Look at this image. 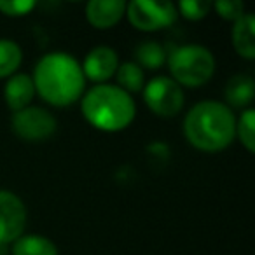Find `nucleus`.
Here are the masks:
<instances>
[{
  "mask_svg": "<svg viewBox=\"0 0 255 255\" xmlns=\"http://www.w3.org/2000/svg\"><path fill=\"white\" fill-rule=\"evenodd\" d=\"M255 95V82L250 75L238 74L234 77H231L226 84L224 89V96H226V102L231 107H236V109H245L252 103Z\"/></svg>",
  "mask_w": 255,
  "mask_h": 255,
  "instance_id": "obj_13",
  "label": "nucleus"
},
{
  "mask_svg": "<svg viewBox=\"0 0 255 255\" xmlns=\"http://www.w3.org/2000/svg\"><path fill=\"white\" fill-rule=\"evenodd\" d=\"M21 61V47L11 39H0V79H9L14 75Z\"/></svg>",
  "mask_w": 255,
  "mask_h": 255,
  "instance_id": "obj_16",
  "label": "nucleus"
},
{
  "mask_svg": "<svg viewBox=\"0 0 255 255\" xmlns=\"http://www.w3.org/2000/svg\"><path fill=\"white\" fill-rule=\"evenodd\" d=\"M32 81L37 95L53 107L72 105L86 91L81 63L61 51L47 53L37 61Z\"/></svg>",
  "mask_w": 255,
  "mask_h": 255,
  "instance_id": "obj_1",
  "label": "nucleus"
},
{
  "mask_svg": "<svg viewBox=\"0 0 255 255\" xmlns=\"http://www.w3.org/2000/svg\"><path fill=\"white\" fill-rule=\"evenodd\" d=\"M143 100L152 114L159 117H175L184 109V89L171 77L159 75L143 86Z\"/></svg>",
  "mask_w": 255,
  "mask_h": 255,
  "instance_id": "obj_6",
  "label": "nucleus"
},
{
  "mask_svg": "<svg viewBox=\"0 0 255 255\" xmlns=\"http://www.w3.org/2000/svg\"><path fill=\"white\" fill-rule=\"evenodd\" d=\"M126 12L123 0H91L86 5V19L96 30H109L121 21Z\"/></svg>",
  "mask_w": 255,
  "mask_h": 255,
  "instance_id": "obj_10",
  "label": "nucleus"
},
{
  "mask_svg": "<svg viewBox=\"0 0 255 255\" xmlns=\"http://www.w3.org/2000/svg\"><path fill=\"white\" fill-rule=\"evenodd\" d=\"M81 110L93 128L105 133L123 131L136 116V105L131 95L114 84H95L84 91Z\"/></svg>",
  "mask_w": 255,
  "mask_h": 255,
  "instance_id": "obj_3",
  "label": "nucleus"
},
{
  "mask_svg": "<svg viewBox=\"0 0 255 255\" xmlns=\"http://www.w3.org/2000/svg\"><path fill=\"white\" fill-rule=\"evenodd\" d=\"M9 245H0V255H9L11 254V250H9Z\"/></svg>",
  "mask_w": 255,
  "mask_h": 255,
  "instance_id": "obj_22",
  "label": "nucleus"
},
{
  "mask_svg": "<svg viewBox=\"0 0 255 255\" xmlns=\"http://www.w3.org/2000/svg\"><path fill=\"white\" fill-rule=\"evenodd\" d=\"M33 96H35V86H33L32 75L16 72L7 79L4 86V100L12 114L32 105Z\"/></svg>",
  "mask_w": 255,
  "mask_h": 255,
  "instance_id": "obj_11",
  "label": "nucleus"
},
{
  "mask_svg": "<svg viewBox=\"0 0 255 255\" xmlns=\"http://www.w3.org/2000/svg\"><path fill=\"white\" fill-rule=\"evenodd\" d=\"M236 136L250 154L255 152V110L245 109L236 119Z\"/></svg>",
  "mask_w": 255,
  "mask_h": 255,
  "instance_id": "obj_18",
  "label": "nucleus"
},
{
  "mask_svg": "<svg viewBox=\"0 0 255 255\" xmlns=\"http://www.w3.org/2000/svg\"><path fill=\"white\" fill-rule=\"evenodd\" d=\"M26 227V208L19 196L0 189V245H12Z\"/></svg>",
  "mask_w": 255,
  "mask_h": 255,
  "instance_id": "obj_8",
  "label": "nucleus"
},
{
  "mask_svg": "<svg viewBox=\"0 0 255 255\" xmlns=\"http://www.w3.org/2000/svg\"><path fill=\"white\" fill-rule=\"evenodd\" d=\"M12 131L25 142H42L56 133V117L42 107H26L12 114Z\"/></svg>",
  "mask_w": 255,
  "mask_h": 255,
  "instance_id": "obj_7",
  "label": "nucleus"
},
{
  "mask_svg": "<svg viewBox=\"0 0 255 255\" xmlns=\"http://www.w3.org/2000/svg\"><path fill=\"white\" fill-rule=\"evenodd\" d=\"M11 255H58V248L42 234H23L12 243Z\"/></svg>",
  "mask_w": 255,
  "mask_h": 255,
  "instance_id": "obj_14",
  "label": "nucleus"
},
{
  "mask_svg": "<svg viewBox=\"0 0 255 255\" xmlns=\"http://www.w3.org/2000/svg\"><path fill=\"white\" fill-rule=\"evenodd\" d=\"M136 61L135 63L142 68H149V70H156V68L163 67L166 63V51L161 44H157L156 40H145L142 42L135 51Z\"/></svg>",
  "mask_w": 255,
  "mask_h": 255,
  "instance_id": "obj_17",
  "label": "nucleus"
},
{
  "mask_svg": "<svg viewBox=\"0 0 255 255\" xmlns=\"http://www.w3.org/2000/svg\"><path fill=\"white\" fill-rule=\"evenodd\" d=\"M82 74L95 84H107L109 79L116 75L119 68V56L112 47L98 46L93 47L84 58V63L81 65Z\"/></svg>",
  "mask_w": 255,
  "mask_h": 255,
  "instance_id": "obj_9",
  "label": "nucleus"
},
{
  "mask_svg": "<svg viewBox=\"0 0 255 255\" xmlns=\"http://www.w3.org/2000/svg\"><path fill=\"white\" fill-rule=\"evenodd\" d=\"M184 135L198 150L220 152L236 138V117L226 103L199 102L185 116Z\"/></svg>",
  "mask_w": 255,
  "mask_h": 255,
  "instance_id": "obj_2",
  "label": "nucleus"
},
{
  "mask_svg": "<svg viewBox=\"0 0 255 255\" xmlns=\"http://www.w3.org/2000/svg\"><path fill=\"white\" fill-rule=\"evenodd\" d=\"M233 46L236 53L245 60L255 58V18L250 12H245L241 19H238L233 26Z\"/></svg>",
  "mask_w": 255,
  "mask_h": 255,
  "instance_id": "obj_12",
  "label": "nucleus"
},
{
  "mask_svg": "<svg viewBox=\"0 0 255 255\" xmlns=\"http://www.w3.org/2000/svg\"><path fill=\"white\" fill-rule=\"evenodd\" d=\"M117 79V88L126 91L128 95L131 93H140L145 86V74L143 68L138 67L135 61H126V63L119 65L116 72Z\"/></svg>",
  "mask_w": 255,
  "mask_h": 255,
  "instance_id": "obj_15",
  "label": "nucleus"
},
{
  "mask_svg": "<svg viewBox=\"0 0 255 255\" xmlns=\"http://www.w3.org/2000/svg\"><path fill=\"white\" fill-rule=\"evenodd\" d=\"M212 9H215L217 14L226 21L236 23L245 16V4L241 0H217L213 2Z\"/></svg>",
  "mask_w": 255,
  "mask_h": 255,
  "instance_id": "obj_20",
  "label": "nucleus"
},
{
  "mask_svg": "<svg viewBox=\"0 0 255 255\" xmlns=\"http://www.w3.org/2000/svg\"><path fill=\"white\" fill-rule=\"evenodd\" d=\"M35 9V2L33 0H0V12H4L5 16H26L30 11Z\"/></svg>",
  "mask_w": 255,
  "mask_h": 255,
  "instance_id": "obj_21",
  "label": "nucleus"
},
{
  "mask_svg": "<svg viewBox=\"0 0 255 255\" xmlns=\"http://www.w3.org/2000/svg\"><path fill=\"white\" fill-rule=\"evenodd\" d=\"M124 16L133 28L140 32H156L177 21V5L171 2H152V0H133L126 4Z\"/></svg>",
  "mask_w": 255,
  "mask_h": 255,
  "instance_id": "obj_5",
  "label": "nucleus"
},
{
  "mask_svg": "<svg viewBox=\"0 0 255 255\" xmlns=\"http://www.w3.org/2000/svg\"><path fill=\"white\" fill-rule=\"evenodd\" d=\"M212 5L213 2L210 0H182L177 5V12L189 21H199L212 11Z\"/></svg>",
  "mask_w": 255,
  "mask_h": 255,
  "instance_id": "obj_19",
  "label": "nucleus"
},
{
  "mask_svg": "<svg viewBox=\"0 0 255 255\" xmlns=\"http://www.w3.org/2000/svg\"><path fill=\"white\" fill-rule=\"evenodd\" d=\"M171 79L180 88H199L215 74V56L212 51L198 44L180 46L166 58Z\"/></svg>",
  "mask_w": 255,
  "mask_h": 255,
  "instance_id": "obj_4",
  "label": "nucleus"
}]
</instances>
